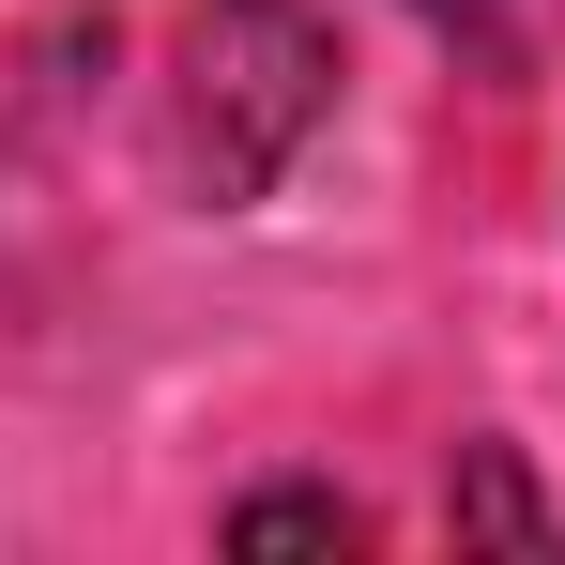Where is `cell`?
<instances>
[{
    "label": "cell",
    "instance_id": "obj_2",
    "mask_svg": "<svg viewBox=\"0 0 565 565\" xmlns=\"http://www.w3.org/2000/svg\"><path fill=\"white\" fill-rule=\"evenodd\" d=\"M230 551H367V504L352 489H245Z\"/></svg>",
    "mask_w": 565,
    "mask_h": 565
},
{
    "label": "cell",
    "instance_id": "obj_4",
    "mask_svg": "<svg viewBox=\"0 0 565 565\" xmlns=\"http://www.w3.org/2000/svg\"><path fill=\"white\" fill-rule=\"evenodd\" d=\"M428 15H444V31H504V0H428Z\"/></svg>",
    "mask_w": 565,
    "mask_h": 565
},
{
    "label": "cell",
    "instance_id": "obj_3",
    "mask_svg": "<svg viewBox=\"0 0 565 565\" xmlns=\"http://www.w3.org/2000/svg\"><path fill=\"white\" fill-rule=\"evenodd\" d=\"M444 520H459V535H520V551H551V535H565L551 504L520 489V459H504V444H473V459H459V489H444Z\"/></svg>",
    "mask_w": 565,
    "mask_h": 565
},
{
    "label": "cell",
    "instance_id": "obj_1",
    "mask_svg": "<svg viewBox=\"0 0 565 565\" xmlns=\"http://www.w3.org/2000/svg\"><path fill=\"white\" fill-rule=\"evenodd\" d=\"M337 107V46L306 0H199L184 31V184L199 199H260L321 138Z\"/></svg>",
    "mask_w": 565,
    "mask_h": 565
}]
</instances>
